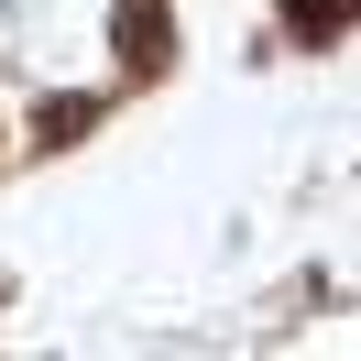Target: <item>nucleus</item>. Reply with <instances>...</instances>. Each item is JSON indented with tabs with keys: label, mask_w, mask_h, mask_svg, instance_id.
<instances>
[{
	"label": "nucleus",
	"mask_w": 361,
	"mask_h": 361,
	"mask_svg": "<svg viewBox=\"0 0 361 361\" xmlns=\"http://www.w3.org/2000/svg\"><path fill=\"white\" fill-rule=\"evenodd\" d=\"M121 66H132V77H154L164 66V44H176V23H164V0H121Z\"/></svg>",
	"instance_id": "f257e3e1"
},
{
	"label": "nucleus",
	"mask_w": 361,
	"mask_h": 361,
	"mask_svg": "<svg viewBox=\"0 0 361 361\" xmlns=\"http://www.w3.org/2000/svg\"><path fill=\"white\" fill-rule=\"evenodd\" d=\"M285 33H295V44H329V33H339V0H285Z\"/></svg>",
	"instance_id": "f03ea898"
},
{
	"label": "nucleus",
	"mask_w": 361,
	"mask_h": 361,
	"mask_svg": "<svg viewBox=\"0 0 361 361\" xmlns=\"http://www.w3.org/2000/svg\"><path fill=\"white\" fill-rule=\"evenodd\" d=\"M88 121H99L88 99H44V121H33V132H44V142H77V132H88Z\"/></svg>",
	"instance_id": "7ed1b4c3"
}]
</instances>
